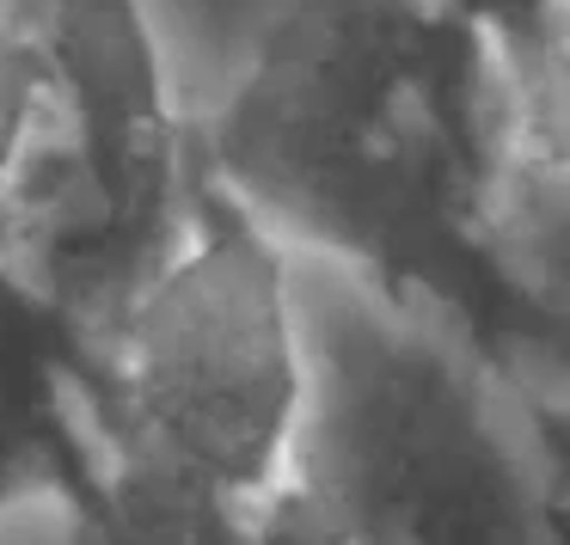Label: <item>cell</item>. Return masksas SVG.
Wrapping results in <instances>:
<instances>
[{
	"label": "cell",
	"mask_w": 570,
	"mask_h": 545,
	"mask_svg": "<svg viewBox=\"0 0 570 545\" xmlns=\"http://www.w3.org/2000/svg\"><path fill=\"white\" fill-rule=\"evenodd\" d=\"M197 148L276 239L399 283L479 246L515 160L503 38L435 0H301Z\"/></svg>",
	"instance_id": "cell-1"
},
{
	"label": "cell",
	"mask_w": 570,
	"mask_h": 545,
	"mask_svg": "<svg viewBox=\"0 0 570 545\" xmlns=\"http://www.w3.org/2000/svg\"><path fill=\"white\" fill-rule=\"evenodd\" d=\"M301 264L307 307V429L301 484L325 515H417V545H533L540 472L503 386L460 337L386 276Z\"/></svg>",
	"instance_id": "cell-2"
},
{
	"label": "cell",
	"mask_w": 570,
	"mask_h": 545,
	"mask_svg": "<svg viewBox=\"0 0 570 545\" xmlns=\"http://www.w3.org/2000/svg\"><path fill=\"white\" fill-rule=\"evenodd\" d=\"M160 251L111 319L124 442L154 490L258 515L288 490L307 429V307L295 246L234 197Z\"/></svg>",
	"instance_id": "cell-3"
},
{
	"label": "cell",
	"mask_w": 570,
	"mask_h": 545,
	"mask_svg": "<svg viewBox=\"0 0 570 545\" xmlns=\"http://www.w3.org/2000/svg\"><path fill=\"white\" fill-rule=\"evenodd\" d=\"M124 7L148 43L166 111L190 141L227 111L264 50L301 13V0H124Z\"/></svg>",
	"instance_id": "cell-4"
},
{
	"label": "cell",
	"mask_w": 570,
	"mask_h": 545,
	"mask_svg": "<svg viewBox=\"0 0 570 545\" xmlns=\"http://www.w3.org/2000/svg\"><path fill=\"white\" fill-rule=\"evenodd\" d=\"M503 62L515 160L570 178V0H546L515 38H503Z\"/></svg>",
	"instance_id": "cell-5"
},
{
	"label": "cell",
	"mask_w": 570,
	"mask_h": 545,
	"mask_svg": "<svg viewBox=\"0 0 570 545\" xmlns=\"http://www.w3.org/2000/svg\"><path fill=\"white\" fill-rule=\"evenodd\" d=\"M62 56L26 0H0V190L19 178L50 123L62 117Z\"/></svg>",
	"instance_id": "cell-6"
},
{
	"label": "cell",
	"mask_w": 570,
	"mask_h": 545,
	"mask_svg": "<svg viewBox=\"0 0 570 545\" xmlns=\"http://www.w3.org/2000/svg\"><path fill=\"white\" fill-rule=\"evenodd\" d=\"M435 7H448V13L472 19V26H484L491 38H515L521 26H528L533 13H540L546 0H435Z\"/></svg>",
	"instance_id": "cell-7"
}]
</instances>
